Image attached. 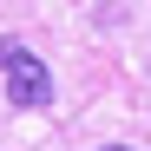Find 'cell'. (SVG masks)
<instances>
[{
  "label": "cell",
  "mask_w": 151,
  "mask_h": 151,
  "mask_svg": "<svg viewBox=\"0 0 151 151\" xmlns=\"http://www.w3.org/2000/svg\"><path fill=\"white\" fill-rule=\"evenodd\" d=\"M0 72H7V105L13 112H46L53 105V72H46V59L33 53L27 40H0Z\"/></svg>",
  "instance_id": "1"
},
{
  "label": "cell",
  "mask_w": 151,
  "mask_h": 151,
  "mask_svg": "<svg viewBox=\"0 0 151 151\" xmlns=\"http://www.w3.org/2000/svg\"><path fill=\"white\" fill-rule=\"evenodd\" d=\"M105 151H132V145H105Z\"/></svg>",
  "instance_id": "2"
}]
</instances>
